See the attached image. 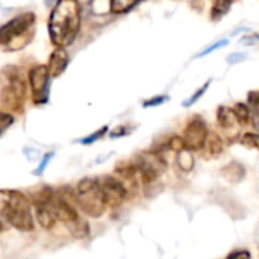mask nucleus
Instances as JSON below:
<instances>
[{
	"instance_id": "f257e3e1",
	"label": "nucleus",
	"mask_w": 259,
	"mask_h": 259,
	"mask_svg": "<svg viewBox=\"0 0 259 259\" xmlns=\"http://www.w3.org/2000/svg\"><path fill=\"white\" fill-rule=\"evenodd\" d=\"M80 30V5L77 0H58L49 17V36L55 47L65 49Z\"/></svg>"
},
{
	"instance_id": "f03ea898",
	"label": "nucleus",
	"mask_w": 259,
	"mask_h": 259,
	"mask_svg": "<svg viewBox=\"0 0 259 259\" xmlns=\"http://www.w3.org/2000/svg\"><path fill=\"white\" fill-rule=\"evenodd\" d=\"M29 83L23 71L15 65L0 70V103L8 112L21 114L26 105Z\"/></svg>"
},
{
	"instance_id": "7ed1b4c3",
	"label": "nucleus",
	"mask_w": 259,
	"mask_h": 259,
	"mask_svg": "<svg viewBox=\"0 0 259 259\" xmlns=\"http://www.w3.org/2000/svg\"><path fill=\"white\" fill-rule=\"evenodd\" d=\"M0 215L20 232H32L35 229L30 202L20 191L0 190Z\"/></svg>"
},
{
	"instance_id": "20e7f679",
	"label": "nucleus",
	"mask_w": 259,
	"mask_h": 259,
	"mask_svg": "<svg viewBox=\"0 0 259 259\" xmlns=\"http://www.w3.org/2000/svg\"><path fill=\"white\" fill-rule=\"evenodd\" d=\"M36 15L33 12H21L0 26V47L8 52L24 49L33 38Z\"/></svg>"
},
{
	"instance_id": "39448f33",
	"label": "nucleus",
	"mask_w": 259,
	"mask_h": 259,
	"mask_svg": "<svg viewBox=\"0 0 259 259\" xmlns=\"http://www.w3.org/2000/svg\"><path fill=\"white\" fill-rule=\"evenodd\" d=\"M74 203L85 215L93 219L102 217L108 208L103 200L99 181L94 178H85L77 182L74 188Z\"/></svg>"
},
{
	"instance_id": "423d86ee",
	"label": "nucleus",
	"mask_w": 259,
	"mask_h": 259,
	"mask_svg": "<svg viewBox=\"0 0 259 259\" xmlns=\"http://www.w3.org/2000/svg\"><path fill=\"white\" fill-rule=\"evenodd\" d=\"M137 173H138V179H141V182L144 185H152L155 184L161 175L165 171L167 168V162L164 159V156L159 152H144L140 153L134 162Z\"/></svg>"
},
{
	"instance_id": "0eeeda50",
	"label": "nucleus",
	"mask_w": 259,
	"mask_h": 259,
	"mask_svg": "<svg viewBox=\"0 0 259 259\" xmlns=\"http://www.w3.org/2000/svg\"><path fill=\"white\" fill-rule=\"evenodd\" d=\"M50 73L47 65H35L27 73L29 88L35 105H46L50 97Z\"/></svg>"
},
{
	"instance_id": "6e6552de",
	"label": "nucleus",
	"mask_w": 259,
	"mask_h": 259,
	"mask_svg": "<svg viewBox=\"0 0 259 259\" xmlns=\"http://www.w3.org/2000/svg\"><path fill=\"white\" fill-rule=\"evenodd\" d=\"M97 181H99V187H100V191H102L106 206L115 208V206H120L126 200L129 191L126 190V187L123 185V182L118 178L103 176V178H99Z\"/></svg>"
},
{
	"instance_id": "1a4fd4ad",
	"label": "nucleus",
	"mask_w": 259,
	"mask_h": 259,
	"mask_svg": "<svg viewBox=\"0 0 259 259\" xmlns=\"http://www.w3.org/2000/svg\"><path fill=\"white\" fill-rule=\"evenodd\" d=\"M206 137H208V129H206L203 120L202 118H193L185 129L184 141H185L187 149H190L191 152L193 150H202L205 146Z\"/></svg>"
},
{
	"instance_id": "9d476101",
	"label": "nucleus",
	"mask_w": 259,
	"mask_h": 259,
	"mask_svg": "<svg viewBox=\"0 0 259 259\" xmlns=\"http://www.w3.org/2000/svg\"><path fill=\"white\" fill-rule=\"evenodd\" d=\"M217 118H219V124H220V127L225 131L226 137L231 138V140H234V138L238 135V126H240V123H238V120H237V115H235L234 109L222 106V108L219 109Z\"/></svg>"
},
{
	"instance_id": "9b49d317",
	"label": "nucleus",
	"mask_w": 259,
	"mask_h": 259,
	"mask_svg": "<svg viewBox=\"0 0 259 259\" xmlns=\"http://www.w3.org/2000/svg\"><path fill=\"white\" fill-rule=\"evenodd\" d=\"M68 61H70V56H68L67 50L61 49V47H56L52 52V55L49 58V64H47V70H49L50 76L52 77H59L65 71V68L68 65Z\"/></svg>"
},
{
	"instance_id": "f8f14e48",
	"label": "nucleus",
	"mask_w": 259,
	"mask_h": 259,
	"mask_svg": "<svg viewBox=\"0 0 259 259\" xmlns=\"http://www.w3.org/2000/svg\"><path fill=\"white\" fill-rule=\"evenodd\" d=\"M203 149L206 150L208 153V158H219L223 150H225V144H223V140L217 135V134H209L208 132V137H206V141H205V146Z\"/></svg>"
},
{
	"instance_id": "ddd939ff",
	"label": "nucleus",
	"mask_w": 259,
	"mask_h": 259,
	"mask_svg": "<svg viewBox=\"0 0 259 259\" xmlns=\"http://www.w3.org/2000/svg\"><path fill=\"white\" fill-rule=\"evenodd\" d=\"M223 178L231 182V184H238L244 179L246 176V168L240 164V162H231L228 164L223 170H222Z\"/></svg>"
},
{
	"instance_id": "4468645a",
	"label": "nucleus",
	"mask_w": 259,
	"mask_h": 259,
	"mask_svg": "<svg viewBox=\"0 0 259 259\" xmlns=\"http://www.w3.org/2000/svg\"><path fill=\"white\" fill-rule=\"evenodd\" d=\"M176 165L181 171L190 173L194 168V156L190 149H182L181 152L176 153Z\"/></svg>"
},
{
	"instance_id": "2eb2a0df",
	"label": "nucleus",
	"mask_w": 259,
	"mask_h": 259,
	"mask_svg": "<svg viewBox=\"0 0 259 259\" xmlns=\"http://www.w3.org/2000/svg\"><path fill=\"white\" fill-rule=\"evenodd\" d=\"M67 228L70 229V234L76 238H87L90 235V226H88L87 220H83L82 217L68 223Z\"/></svg>"
},
{
	"instance_id": "dca6fc26",
	"label": "nucleus",
	"mask_w": 259,
	"mask_h": 259,
	"mask_svg": "<svg viewBox=\"0 0 259 259\" xmlns=\"http://www.w3.org/2000/svg\"><path fill=\"white\" fill-rule=\"evenodd\" d=\"M140 0H111V14H127Z\"/></svg>"
},
{
	"instance_id": "f3484780",
	"label": "nucleus",
	"mask_w": 259,
	"mask_h": 259,
	"mask_svg": "<svg viewBox=\"0 0 259 259\" xmlns=\"http://www.w3.org/2000/svg\"><path fill=\"white\" fill-rule=\"evenodd\" d=\"M234 0H214V5H212V20H220L225 14H228L231 5H232Z\"/></svg>"
},
{
	"instance_id": "a211bd4d",
	"label": "nucleus",
	"mask_w": 259,
	"mask_h": 259,
	"mask_svg": "<svg viewBox=\"0 0 259 259\" xmlns=\"http://www.w3.org/2000/svg\"><path fill=\"white\" fill-rule=\"evenodd\" d=\"M234 112H235L237 120H238V123H240V124H247V123H250L252 115H250V109H249V106H247V105H244V103H238V105L234 108Z\"/></svg>"
},
{
	"instance_id": "6ab92c4d",
	"label": "nucleus",
	"mask_w": 259,
	"mask_h": 259,
	"mask_svg": "<svg viewBox=\"0 0 259 259\" xmlns=\"http://www.w3.org/2000/svg\"><path fill=\"white\" fill-rule=\"evenodd\" d=\"M15 118L11 112L8 111H0V137L14 124Z\"/></svg>"
},
{
	"instance_id": "aec40b11",
	"label": "nucleus",
	"mask_w": 259,
	"mask_h": 259,
	"mask_svg": "<svg viewBox=\"0 0 259 259\" xmlns=\"http://www.w3.org/2000/svg\"><path fill=\"white\" fill-rule=\"evenodd\" d=\"M91 9L94 14L111 12V0H91Z\"/></svg>"
},
{
	"instance_id": "412c9836",
	"label": "nucleus",
	"mask_w": 259,
	"mask_h": 259,
	"mask_svg": "<svg viewBox=\"0 0 259 259\" xmlns=\"http://www.w3.org/2000/svg\"><path fill=\"white\" fill-rule=\"evenodd\" d=\"M106 132H108V126H102L99 131L93 132L91 135H88V137H85V138L79 140V143H80V144H85V146H90V144L96 143L97 140H100V138H102V137H103Z\"/></svg>"
},
{
	"instance_id": "4be33fe9",
	"label": "nucleus",
	"mask_w": 259,
	"mask_h": 259,
	"mask_svg": "<svg viewBox=\"0 0 259 259\" xmlns=\"http://www.w3.org/2000/svg\"><path fill=\"white\" fill-rule=\"evenodd\" d=\"M241 143H243L246 147L258 149L259 150V134H253V132L244 134V135H243V138H241Z\"/></svg>"
},
{
	"instance_id": "5701e85b",
	"label": "nucleus",
	"mask_w": 259,
	"mask_h": 259,
	"mask_svg": "<svg viewBox=\"0 0 259 259\" xmlns=\"http://www.w3.org/2000/svg\"><path fill=\"white\" fill-rule=\"evenodd\" d=\"M209 83H211V80H208L205 85H202V88H199V90L191 96V99H188V100H185V102H184V106H191V105H194V103H196V102L203 96V94H205V91L208 90Z\"/></svg>"
},
{
	"instance_id": "b1692460",
	"label": "nucleus",
	"mask_w": 259,
	"mask_h": 259,
	"mask_svg": "<svg viewBox=\"0 0 259 259\" xmlns=\"http://www.w3.org/2000/svg\"><path fill=\"white\" fill-rule=\"evenodd\" d=\"M53 156H55V153H53V152H50V153L44 155V158L41 159V162H39V165L36 167V170L33 171V175H36V176H41V175L44 173L46 167L49 165V162L52 161V158H53Z\"/></svg>"
},
{
	"instance_id": "393cba45",
	"label": "nucleus",
	"mask_w": 259,
	"mask_h": 259,
	"mask_svg": "<svg viewBox=\"0 0 259 259\" xmlns=\"http://www.w3.org/2000/svg\"><path fill=\"white\" fill-rule=\"evenodd\" d=\"M225 46H228V39H222V41H217V42H214V44H211V46H208L203 52H200L199 55H196V58H200V56H206L208 53H211V52H214V50H217V49H220V47H225Z\"/></svg>"
},
{
	"instance_id": "a878e982",
	"label": "nucleus",
	"mask_w": 259,
	"mask_h": 259,
	"mask_svg": "<svg viewBox=\"0 0 259 259\" xmlns=\"http://www.w3.org/2000/svg\"><path fill=\"white\" fill-rule=\"evenodd\" d=\"M168 100V97L167 96H155V97H152V99H149V100H146L144 103H143V106L144 108H153V106H159V105H162L164 102H167Z\"/></svg>"
},
{
	"instance_id": "bb28decb",
	"label": "nucleus",
	"mask_w": 259,
	"mask_h": 259,
	"mask_svg": "<svg viewBox=\"0 0 259 259\" xmlns=\"http://www.w3.org/2000/svg\"><path fill=\"white\" fill-rule=\"evenodd\" d=\"M226 259H252V253L246 249H241V250H234L228 255Z\"/></svg>"
},
{
	"instance_id": "cd10ccee",
	"label": "nucleus",
	"mask_w": 259,
	"mask_h": 259,
	"mask_svg": "<svg viewBox=\"0 0 259 259\" xmlns=\"http://www.w3.org/2000/svg\"><path fill=\"white\" fill-rule=\"evenodd\" d=\"M129 134V127L127 126H118L117 129H114L109 135H111V138H118V137H124V135H127Z\"/></svg>"
},
{
	"instance_id": "c85d7f7f",
	"label": "nucleus",
	"mask_w": 259,
	"mask_h": 259,
	"mask_svg": "<svg viewBox=\"0 0 259 259\" xmlns=\"http://www.w3.org/2000/svg\"><path fill=\"white\" fill-rule=\"evenodd\" d=\"M246 59V53H232L229 58H228V62L229 64H235V62H241Z\"/></svg>"
},
{
	"instance_id": "c756f323",
	"label": "nucleus",
	"mask_w": 259,
	"mask_h": 259,
	"mask_svg": "<svg viewBox=\"0 0 259 259\" xmlns=\"http://www.w3.org/2000/svg\"><path fill=\"white\" fill-rule=\"evenodd\" d=\"M55 2H58V0H44V3H46L47 6H50V5H53Z\"/></svg>"
},
{
	"instance_id": "7c9ffc66",
	"label": "nucleus",
	"mask_w": 259,
	"mask_h": 259,
	"mask_svg": "<svg viewBox=\"0 0 259 259\" xmlns=\"http://www.w3.org/2000/svg\"><path fill=\"white\" fill-rule=\"evenodd\" d=\"M3 231V223H2V220H0V232Z\"/></svg>"
}]
</instances>
